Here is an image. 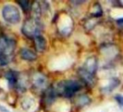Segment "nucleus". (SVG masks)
<instances>
[{"instance_id":"nucleus-17","label":"nucleus","mask_w":123,"mask_h":112,"mask_svg":"<svg viewBox=\"0 0 123 112\" xmlns=\"http://www.w3.org/2000/svg\"><path fill=\"white\" fill-rule=\"evenodd\" d=\"M96 19H97V18H95L91 17V18H90L89 20H88L87 22L85 23V28L86 29H89V30L91 29V28H93L96 26V24L97 23V21H96Z\"/></svg>"},{"instance_id":"nucleus-19","label":"nucleus","mask_w":123,"mask_h":112,"mask_svg":"<svg viewBox=\"0 0 123 112\" xmlns=\"http://www.w3.org/2000/svg\"><path fill=\"white\" fill-rule=\"evenodd\" d=\"M116 23H117V24L119 26V27L123 28V18H121L117 19V20L116 21Z\"/></svg>"},{"instance_id":"nucleus-9","label":"nucleus","mask_w":123,"mask_h":112,"mask_svg":"<svg viewBox=\"0 0 123 112\" xmlns=\"http://www.w3.org/2000/svg\"><path fill=\"white\" fill-rule=\"evenodd\" d=\"M34 44L36 49L38 52H43L46 48V39L41 34L34 38Z\"/></svg>"},{"instance_id":"nucleus-13","label":"nucleus","mask_w":123,"mask_h":112,"mask_svg":"<svg viewBox=\"0 0 123 112\" xmlns=\"http://www.w3.org/2000/svg\"><path fill=\"white\" fill-rule=\"evenodd\" d=\"M119 84V81L117 78H113L110 80L107 86L104 87V92H110L112 90H114L118 85Z\"/></svg>"},{"instance_id":"nucleus-15","label":"nucleus","mask_w":123,"mask_h":112,"mask_svg":"<svg viewBox=\"0 0 123 112\" xmlns=\"http://www.w3.org/2000/svg\"><path fill=\"white\" fill-rule=\"evenodd\" d=\"M103 14V10L102 8L98 3H96L93 5V10L92 12V17L95 18H100Z\"/></svg>"},{"instance_id":"nucleus-18","label":"nucleus","mask_w":123,"mask_h":112,"mask_svg":"<svg viewBox=\"0 0 123 112\" xmlns=\"http://www.w3.org/2000/svg\"><path fill=\"white\" fill-rule=\"evenodd\" d=\"M114 99L117 101V103H118V105L120 107V108L123 111V95H115Z\"/></svg>"},{"instance_id":"nucleus-1","label":"nucleus","mask_w":123,"mask_h":112,"mask_svg":"<svg viewBox=\"0 0 123 112\" xmlns=\"http://www.w3.org/2000/svg\"><path fill=\"white\" fill-rule=\"evenodd\" d=\"M16 47L15 39L9 36L0 37V66H7L11 62Z\"/></svg>"},{"instance_id":"nucleus-6","label":"nucleus","mask_w":123,"mask_h":112,"mask_svg":"<svg viewBox=\"0 0 123 112\" xmlns=\"http://www.w3.org/2000/svg\"><path fill=\"white\" fill-rule=\"evenodd\" d=\"M78 74H79L80 77L81 78V79L85 83H86L88 85L91 86V85L94 84V83H95V79H94L93 74H92L90 72H88L84 68L80 69L78 70Z\"/></svg>"},{"instance_id":"nucleus-14","label":"nucleus","mask_w":123,"mask_h":112,"mask_svg":"<svg viewBox=\"0 0 123 112\" xmlns=\"http://www.w3.org/2000/svg\"><path fill=\"white\" fill-rule=\"evenodd\" d=\"M91 98L88 96L86 95H81L77 98L76 103L80 106H85L89 105L91 103Z\"/></svg>"},{"instance_id":"nucleus-16","label":"nucleus","mask_w":123,"mask_h":112,"mask_svg":"<svg viewBox=\"0 0 123 112\" xmlns=\"http://www.w3.org/2000/svg\"><path fill=\"white\" fill-rule=\"evenodd\" d=\"M18 3L19 4L20 7L23 9V10L25 11V13H27L30 10H31L32 4H31L29 1H19L18 2Z\"/></svg>"},{"instance_id":"nucleus-5","label":"nucleus","mask_w":123,"mask_h":112,"mask_svg":"<svg viewBox=\"0 0 123 112\" xmlns=\"http://www.w3.org/2000/svg\"><path fill=\"white\" fill-rule=\"evenodd\" d=\"M32 82L33 86L38 90H43L47 86V78L41 73H37L33 77Z\"/></svg>"},{"instance_id":"nucleus-7","label":"nucleus","mask_w":123,"mask_h":112,"mask_svg":"<svg viewBox=\"0 0 123 112\" xmlns=\"http://www.w3.org/2000/svg\"><path fill=\"white\" fill-rule=\"evenodd\" d=\"M98 68V60L94 56H91V57L88 58L86 63L84 69L87 70L88 72H90L92 74H94L97 70Z\"/></svg>"},{"instance_id":"nucleus-11","label":"nucleus","mask_w":123,"mask_h":112,"mask_svg":"<svg viewBox=\"0 0 123 112\" xmlns=\"http://www.w3.org/2000/svg\"><path fill=\"white\" fill-rule=\"evenodd\" d=\"M5 77L10 87H15L17 85L18 82V74L17 72L14 71H10L6 74Z\"/></svg>"},{"instance_id":"nucleus-2","label":"nucleus","mask_w":123,"mask_h":112,"mask_svg":"<svg viewBox=\"0 0 123 112\" xmlns=\"http://www.w3.org/2000/svg\"><path fill=\"white\" fill-rule=\"evenodd\" d=\"M82 88L83 84L78 81L65 80L59 82L54 87V90L56 93L65 98H71Z\"/></svg>"},{"instance_id":"nucleus-8","label":"nucleus","mask_w":123,"mask_h":112,"mask_svg":"<svg viewBox=\"0 0 123 112\" xmlns=\"http://www.w3.org/2000/svg\"><path fill=\"white\" fill-rule=\"evenodd\" d=\"M22 59L27 61H34L37 59V55L33 50L28 48H22L20 51Z\"/></svg>"},{"instance_id":"nucleus-12","label":"nucleus","mask_w":123,"mask_h":112,"mask_svg":"<svg viewBox=\"0 0 123 112\" xmlns=\"http://www.w3.org/2000/svg\"><path fill=\"white\" fill-rule=\"evenodd\" d=\"M56 91L54 88H49L46 90L45 96H44V100L46 104H51L54 102L56 98Z\"/></svg>"},{"instance_id":"nucleus-10","label":"nucleus","mask_w":123,"mask_h":112,"mask_svg":"<svg viewBox=\"0 0 123 112\" xmlns=\"http://www.w3.org/2000/svg\"><path fill=\"white\" fill-rule=\"evenodd\" d=\"M31 11L33 14V18L39 20L40 17L43 13V5L42 3L39 2H33L31 6Z\"/></svg>"},{"instance_id":"nucleus-4","label":"nucleus","mask_w":123,"mask_h":112,"mask_svg":"<svg viewBox=\"0 0 123 112\" xmlns=\"http://www.w3.org/2000/svg\"><path fill=\"white\" fill-rule=\"evenodd\" d=\"M2 15L5 21L16 24L20 21V13L18 8L12 5H7L2 8Z\"/></svg>"},{"instance_id":"nucleus-3","label":"nucleus","mask_w":123,"mask_h":112,"mask_svg":"<svg viewBox=\"0 0 123 112\" xmlns=\"http://www.w3.org/2000/svg\"><path fill=\"white\" fill-rule=\"evenodd\" d=\"M41 31V25L39 20L31 18L27 19L23 26L22 33L28 38H35L40 35Z\"/></svg>"}]
</instances>
